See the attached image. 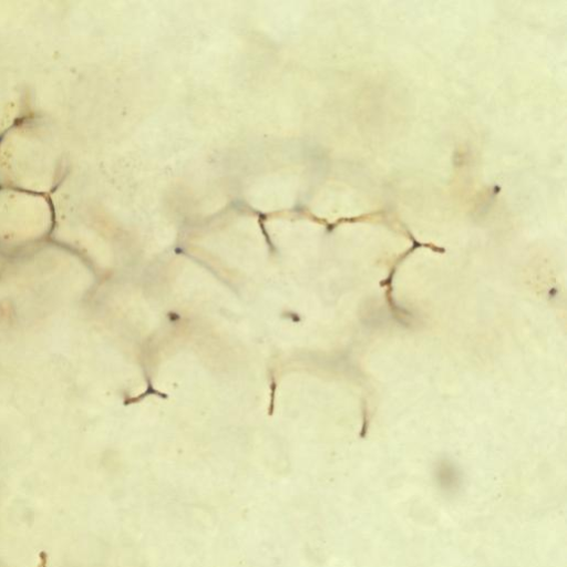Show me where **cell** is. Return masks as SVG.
<instances>
[{
	"label": "cell",
	"instance_id": "obj_1",
	"mask_svg": "<svg viewBox=\"0 0 567 567\" xmlns=\"http://www.w3.org/2000/svg\"><path fill=\"white\" fill-rule=\"evenodd\" d=\"M66 172V148L47 120L25 117L0 135V187L50 196Z\"/></svg>",
	"mask_w": 567,
	"mask_h": 567
},
{
	"label": "cell",
	"instance_id": "obj_2",
	"mask_svg": "<svg viewBox=\"0 0 567 567\" xmlns=\"http://www.w3.org/2000/svg\"><path fill=\"white\" fill-rule=\"evenodd\" d=\"M50 196L0 187V247L14 249L39 243L52 230Z\"/></svg>",
	"mask_w": 567,
	"mask_h": 567
}]
</instances>
